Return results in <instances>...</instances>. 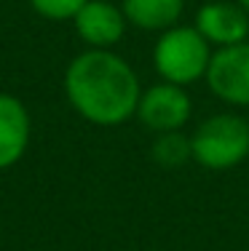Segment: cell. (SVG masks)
I'll return each mask as SVG.
<instances>
[{"instance_id":"obj_11","label":"cell","mask_w":249,"mask_h":251,"mask_svg":"<svg viewBox=\"0 0 249 251\" xmlns=\"http://www.w3.org/2000/svg\"><path fill=\"white\" fill-rule=\"evenodd\" d=\"M29 8L49 22H73L86 0H27Z\"/></svg>"},{"instance_id":"obj_9","label":"cell","mask_w":249,"mask_h":251,"mask_svg":"<svg viewBox=\"0 0 249 251\" xmlns=\"http://www.w3.org/2000/svg\"><path fill=\"white\" fill-rule=\"evenodd\" d=\"M118 5L129 27H137L142 32H164L180 25L185 14V0H121Z\"/></svg>"},{"instance_id":"obj_8","label":"cell","mask_w":249,"mask_h":251,"mask_svg":"<svg viewBox=\"0 0 249 251\" xmlns=\"http://www.w3.org/2000/svg\"><path fill=\"white\" fill-rule=\"evenodd\" d=\"M32 139V118L27 104L8 91H0V171H8L25 158Z\"/></svg>"},{"instance_id":"obj_1","label":"cell","mask_w":249,"mask_h":251,"mask_svg":"<svg viewBox=\"0 0 249 251\" xmlns=\"http://www.w3.org/2000/svg\"><path fill=\"white\" fill-rule=\"evenodd\" d=\"M64 97L86 123L112 128L137 115L142 83L121 53L86 49L64 70Z\"/></svg>"},{"instance_id":"obj_5","label":"cell","mask_w":249,"mask_h":251,"mask_svg":"<svg viewBox=\"0 0 249 251\" xmlns=\"http://www.w3.org/2000/svg\"><path fill=\"white\" fill-rule=\"evenodd\" d=\"M206 86L220 101L230 107H249V40L212 53Z\"/></svg>"},{"instance_id":"obj_3","label":"cell","mask_w":249,"mask_h":251,"mask_svg":"<svg viewBox=\"0 0 249 251\" xmlns=\"http://www.w3.org/2000/svg\"><path fill=\"white\" fill-rule=\"evenodd\" d=\"M193 163L206 171H230L249 158V118L239 112H215L191 134Z\"/></svg>"},{"instance_id":"obj_2","label":"cell","mask_w":249,"mask_h":251,"mask_svg":"<svg viewBox=\"0 0 249 251\" xmlns=\"http://www.w3.org/2000/svg\"><path fill=\"white\" fill-rule=\"evenodd\" d=\"M212 49L193 25H174L158 32L153 43V70L158 80L174 83V86H193L204 80L212 62Z\"/></svg>"},{"instance_id":"obj_10","label":"cell","mask_w":249,"mask_h":251,"mask_svg":"<svg viewBox=\"0 0 249 251\" xmlns=\"http://www.w3.org/2000/svg\"><path fill=\"white\" fill-rule=\"evenodd\" d=\"M153 163L161 169H182L188 160H193V150H191V136H185L182 131H166V134H156L150 147Z\"/></svg>"},{"instance_id":"obj_4","label":"cell","mask_w":249,"mask_h":251,"mask_svg":"<svg viewBox=\"0 0 249 251\" xmlns=\"http://www.w3.org/2000/svg\"><path fill=\"white\" fill-rule=\"evenodd\" d=\"M193 115V99L188 88L174 86V83H153L142 88V97L137 104V121L153 134H166V131H182Z\"/></svg>"},{"instance_id":"obj_7","label":"cell","mask_w":249,"mask_h":251,"mask_svg":"<svg viewBox=\"0 0 249 251\" xmlns=\"http://www.w3.org/2000/svg\"><path fill=\"white\" fill-rule=\"evenodd\" d=\"M73 27L75 35L86 43V49L112 51L126 35L129 22L121 5L110 3V0H86V5L75 14Z\"/></svg>"},{"instance_id":"obj_6","label":"cell","mask_w":249,"mask_h":251,"mask_svg":"<svg viewBox=\"0 0 249 251\" xmlns=\"http://www.w3.org/2000/svg\"><path fill=\"white\" fill-rule=\"evenodd\" d=\"M193 27L215 51L239 46L249 40V11H244L236 0H209L198 5Z\"/></svg>"},{"instance_id":"obj_12","label":"cell","mask_w":249,"mask_h":251,"mask_svg":"<svg viewBox=\"0 0 249 251\" xmlns=\"http://www.w3.org/2000/svg\"><path fill=\"white\" fill-rule=\"evenodd\" d=\"M236 3H239L241 8H244V11H249V0H236Z\"/></svg>"}]
</instances>
